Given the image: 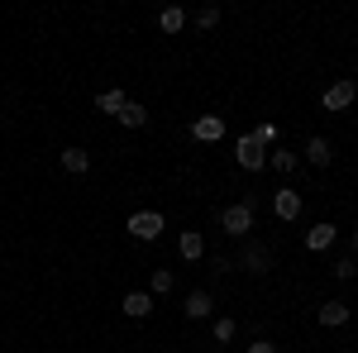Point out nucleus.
Returning <instances> with one entry per match:
<instances>
[{
    "label": "nucleus",
    "mask_w": 358,
    "mask_h": 353,
    "mask_svg": "<svg viewBox=\"0 0 358 353\" xmlns=\"http://www.w3.org/2000/svg\"><path fill=\"white\" fill-rule=\"evenodd\" d=\"M120 310H124L129 320H148V315H153V296H148V291H129V296L120 301Z\"/></svg>",
    "instance_id": "nucleus-9"
},
{
    "label": "nucleus",
    "mask_w": 358,
    "mask_h": 353,
    "mask_svg": "<svg viewBox=\"0 0 358 353\" xmlns=\"http://www.w3.org/2000/svg\"><path fill=\"white\" fill-rule=\"evenodd\" d=\"M129 234H134L138 244H158V234L167 229V219L158 215V210H138V215H129V224H124Z\"/></svg>",
    "instance_id": "nucleus-1"
},
{
    "label": "nucleus",
    "mask_w": 358,
    "mask_h": 353,
    "mask_svg": "<svg viewBox=\"0 0 358 353\" xmlns=\"http://www.w3.org/2000/svg\"><path fill=\"white\" fill-rule=\"evenodd\" d=\"M62 172H72V177H82V172H91V153L86 148H62Z\"/></svg>",
    "instance_id": "nucleus-11"
},
{
    "label": "nucleus",
    "mask_w": 358,
    "mask_h": 353,
    "mask_svg": "<svg viewBox=\"0 0 358 353\" xmlns=\"http://www.w3.org/2000/svg\"><path fill=\"white\" fill-rule=\"evenodd\" d=\"M354 253H358V229H354Z\"/></svg>",
    "instance_id": "nucleus-25"
},
{
    "label": "nucleus",
    "mask_w": 358,
    "mask_h": 353,
    "mask_svg": "<svg viewBox=\"0 0 358 353\" xmlns=\"http://www.w3.org/2000/svg\"><path fill=\"white\" fill-rule=\"evenodd\" d=\"M334 277H339V282H349V277H354V272H358V263H354V258H339V263H334Z\"/></svg>",
    "instance_id": "nucleus-22"
},
{
    "label": "nucleus",
    "mask_w": 358,
    "mask_h": 353,
    "mask_svg": "<svg viewBox=\"0 0 358 353\" xmlns=\"http://www.w3.org/2000/svg\"><path fill=\"white\" fill-rule=\"evenodd\" d=\"M334 239H339V229H334L330 219H320V224H310V229H306V248H310V253H325Z\"/></svg>",
    "instance_id": "nucleus-6"
},
{
    "label": "nucleus",
    "mask_w": 358,
    "mask_h": 353,
    "mask_svg": "<svg viewBox=\"0 0 358 353\" xmlns=\"http://www.w3.org/2000/svg\"><path fill=\"white\" fill-rule=\"evenodd\" d=\"M215 24H220V10H215V5L196 10V29H215Z\"/></svg>",
    "instance_id": "nucleus-21"
},
{
    "label": "nucleus",
    "mask_w": 358,
    "mask_h": 353,
    "mask_svg": "<svg viewBox=\"0 0 358 353\" xmlns=\"http://www.w3.org/2000/svg\"><path fill=\"white\" fill-rule=\"evenodd\" d=\"M268 163H273V172H282V177H292V172L301 167V158H296L292 148H273V153H268Z\"/></svg>",
    "instance_id": "nucleus-15"
},
{
    "label": "nucleus",
    "mask_w": 358,
    "mask_h": 353,
    "mask_svg": "<svg viewBox=\"0 0 358 353\" xmlns=\"http://www.w3.org/2000/svg\"><path fill=\"white\" fill-rule=\"evenodd\" d=\"M330 158H334V148H330V138H310V143H306V163L310 167H330Z\"/></svg>",
    "instance_id": "nucleus-12"
},
{
    "label": "nucleus",
    "mask_w": 358,
    "mask_h": 353,
    "mask_svg": "<svg viewBox=\"0 0 358 353\" xmlns=\"http://www.w3.org/2000/svg\"><path fill=\"white\" fill-rule=\"evenodd\" d=\"M349 315H354V310H349L344 301H320V325H325V329L349 325Z\"/></svg>",
    "instance_id": "nucleus-10"
},
{
    "label": "nucleus",
    "mask_w": 358,
    "mask_h": 353,
    "mask_svg": "<svg viewBox=\"0 0 358 353\" xmlns=\"http://www.w3.org/2000/svg\"><path fill=\"white\" fill-rule=\"evenodd\" d=\"M224 234H234V239H244L248 229H253V201H234V206H224Z\"/></svg>",
    "instance_id": "nucleus-2"
},
{
    "label": "nucleus",
    "mask_w": 358,
    "mask_h": 353,
    "mask_svg": "<svg viewBox=\"0 0 358 353\" xmlns=\"http://www.w3.org/2000/svg\"><path fill=\"white\" fill-rule=\"evenodd\" d=\"M115 120H120V124H124V129H143V124H148V110L138 106V101H129V106L120 110V115H115Z\"/></svg>",
    "instance_id": "nucleus-16"
},
{
    "label": "nucleus",
    "mask_w": 358,
    "mask_h": 353,
    "mask_svg": "<svg viewBox=\"0 0 358 353\" xmlns=\"http://www.w3.org/2000/svg\"><path fill=\"white\" fill-rule=\"evenodd\" d=\"M210 334H215L220 344H229V339H234V320H215V325H210Z\"/></svg>",
    "instance_id": "nucleus-23"
},
{
    "label": "nucleus",
    "mask_w": 358,
    "mask_h": 353,
    "mask_svg": "<svg viewBox=\"0 0 358 353\" xmlns=\"http://www.w3.org/2000/svg\"><path fill=\"white\" fill-rule=\"evenodd\" d=\"M192 138H201V143L224 138V120H220V115H201V120H192Z\"/></svg>",
    "instance_id": "nucleus-8"
},
{
    "label": "nucleus",
    "mask_w": 358,
    "mask_h": 353,
    "mask_svg": "<svg viewBox=\"0 0 358 353\" xmlns=\"http://www.w3.org/2000/svg\"><path fill=\"white\" fill-rule=\"evenodd\" d=\"M96 106L106 110V115H120V110L129 106V96H124V91L115 86V91H101V96H96Z\"/></svg>",
    "instance_id": "nucleus-18"
},
{
    "label": "nucleus",
    "mask_w": 358,
    "mask_h": 353,
    "mask_svg": "<svg viewBox=\"0 0 358 353\" xmlns=\"http://www.w3.org/2000/svg\"><path fill=\"white\" fill-rule=\"evenodd\" d=\"M234 158H239V167H244V172H263V167H268V148H258L248 134H239V143H234Z\"/></svg>",
    "instance_id": "nucleus-4"
},
{
    "label": "nucleus",
    "mask_w": 358,
    "mask_h": 353,
    "mask_svg": "<svg viewBox=\"0 0 358 353\" xmlns=\"http://www.w3.org/2000/svg\"><path fill=\"white\" fill-rule=\"evenodd\" d=\"M182 24H187V10H177V5H167L163 15H158V29L163 34H182Z\"/></svg>",
    "instance_id": "nucleus-17"
},
{
    "label": "nucleus",
    "mask_w": 358,
    "mask_h": 353,
    "mask_svg": "<svg viewBox=\"0 0 358 353\" xmlns=\"http://www.w3.org/2000/svg\"><path fill=\"white\" fill-rule=\"evenodd\" d=\"M354 96H358V86L349 82V77H339V82H330V86H325L320 106L330 110V115H339V110H349V106H354Z\"/></svg>",
    "instance_id": "nucleus-3"
},
{
    "label": "nucleus",
    "mask_w": 358,
    "mask_h": 353,
    "mask_svg": "<svg viewBox=\"0 0 358 353\" xmlns=\"http://www.w3.org/2000/svg\"><path fill=\"white\" fill-rule=\"evenodd\" d=\"M248 353H277V344H268V339H258V344H248Z\"/></svg>",
    "instance_id": "nucleus-24"
},
{
    "label": "nucleus",
    "mask_w": 358,
    "mask_h": 353,
    "mask_svg": "<svg viewBox=\"0 0 358 353\" xmlns=\"http://www.w3.org/2000/svg\"><path fill=\"white\" fill-rule=\"evenodd\" d=\"M0 120H5V115H0Z\"/></svg>",
    "instance_id": "nucleus-26"
},
{
    "label": "nucleus",
    "mask_w": 358,
    "mask_h": 353,
    "mask_svg": "<svg viewBox=\"0 0 358 353\" xmlns=\"http://www.w3.org/2000/svg\"><path fill=\"white\" fill-rule=\"evenodd\" d=\"M248 138H253L258 148H277V124H273V120H263L258 129H248Z\"/></svg>",
    "instance_id": "nucleus-19"
},
{
    "label": "nucleus",
    "mask_w": 358,
    "mask_h": 353,
    "mask_svg": "<svg viewBox=\"0 0 358 353\" xmlns=\"http://www.w3.org/2000/svg\"><path fill=\"white\" fill-rule=\"evenodd\" d=\"M273 215H277V219H296V215H301V191L282 187V191L273 196Z\"/></svg>",
    "instance_id": "nucleus-7"
},
{
    "label": "nucleus",
    "mask_w": 358,
    "mask_h": 353,
    "mask_svg": "<svg viewBox=\"0 0 358 353\" xmlns=\"http://www.w3.org/2000/svg\"><path fill=\"white\" fill-rule=\"evenodd\" d=\"M239 268L253 272V277H263V272H273V253H268L263 244H253V239H248L244 253H239Z\"/></svg>",
    "instance_id": "nucleus-5"
},
{
    "label": "nucleus",
    "mask_w": 358,
    "mask_h": 353,
    "mask_svg": "<svg viewBox=\"0 0 358 353\" xmlns=\"http://www.w3.org/2000/svg\"><path fill=\"white\" fill-rule=\"evenodd\" d=\"M182 310H187V320H206V315L215 310V301H210V291H192Z\"/></svg>",
    "instance_id": "nucleus-13"
},
{
    "label": "nucleus",
    "mask_w": 358,
    "mask_h": 353,
    "mask_svg": "<svg viewBox=\"0 0 358 353\" xmlns=\"http://www.w3.org/2000/svg\"><path fill=\"white\" fill-rule=\"evenodd\" d=\"M172 287H177V277H172L167 268H153V291H148V296H167Z\"/></svg>",
    "instance_id": "nucleus-20"
},
{
    "label": "nucleus",
    "mask_w": 358,
    "mask_h": 353,
    "mask_svg": "<svg viewBox=\"0 0 358 353\" xmlns=\"http://www.w3.org/2000/svg\"><path fill=\"white\" fill-rule=\"evenodd\" d=\"M177 253H182L187 263H196V258L206 253V239H201L196 229H182V239H177Z\"/></svg>",
    "instance_id": "nucleus-14"
}]
</instances>
